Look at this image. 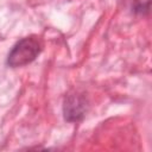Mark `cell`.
<instances>
[{"label": "cell", "mask_w": 152, "mask_h": 152, "mask_svg": "<svg viewBox=\"0 0 152 152\" xmlns=\"http://www.w3.org/2000/svg\"><path fill=\"white\" fill-rule=\"evenodd\" d=\"M43 43L37 36H28L19 39L7 56V64L11 68L24 66L32 63L42 52Z\"/></svg>", "instance_id": "1"}, {"label": "cell", "mask_w": 152, "mask_h": 152, "mask_svg": "<svg viewBox=\"0 0 152 152\" xmlns=\"http://www.w3.org/2000/svg\"><path fill=\"white\" fill-rule=\"evenodd\" d=\"M132 8L134 13L146 14L150 11V0H133Z\"/></svg>", "instance_id": "3"}, {"label": "cell", "mask_w": 152, "mask_h": 152, "mask_svg": "<svg viewBox=\"0 0 152 152\" xmlns=\"http://www.w3.org/2000/svg\"><path fill=\"white\" fill-rule=\"evenodd\" d=\"M88 110L87 97L77 91L70 93L64 97L63 101V115L68 122L81 121Z\"/></svg>", "instance_id": "2"}]
</instances>
